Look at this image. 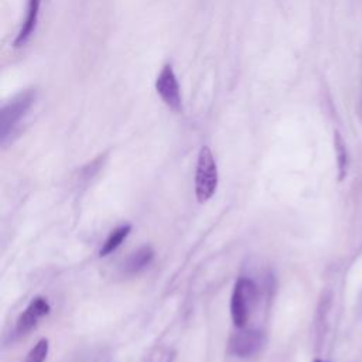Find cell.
Here are the masks:
<instances>
[{
    "label": "cell",
    "mask_w": 362,
    "mask_h": 362,
    "mask_svg": "<svg viewBox=\"0 0 362 362\" xmlns=\"http://www.w3.org/2000/svg\"><path fill=\"white\" fill-rule=\"evenodd\" d=\"M156 90L161 100L174 112L182 109V99L180 92V85L171 64L163 65L160 74L156 78Z\"/></svg>",
    "instance_id": "5b68a950"
},
{
    "label": "cell",
    "mask_w": 362,
    "mask_h": 362,
    "mask_svg": "<svg viewBox=\"0 0 362 362\" xmlns=\"http://www.w3.org/2000/svg\"><path fill=\"white\" fill-rule=\"evenodd\" d=\"M334 150L337 156V168H338V180L342 181L348 173V150L346 144L339 134V132H334Z\"/></svg>",
    "instance_id": "30bf717a"
},
{
    "label": "cell",
    "mask_w": 362,
    "mask_h": 362,
    "mask_svg": "<svg viewBox=\"0 0 362 362\" xmlns=\"http://www.w3.org/2000/svg\"><path fill=\"white\" fill-rule=\"evenodd\" d=\"M49 351V342L47 338H41L27 354L24 362H44Z\"/></svg>",
    "instance_id": "8fae6325"
},
{
    "label": "cell",
    "mask_w": 362,
    "mask_h": 362,
    "mask_svg": "<svg viewBox=\"0 0 362 362\" xmlns=\"http://www.w3.org/2000/svg\"><path fill=\"white\" fill-rule=\"evenodd\" d=\"M233 334L229 339V351L238 358H252L257 355L266 345V335L260 329H243Z\"/></svg>",
    "instance_id": "277c9868"
},
{
    "label": "cell",
    "mask_w": 362,
    "mask_h": 362,
    "mask_svg": "<svg viewBox=\"0 0 362 362\" xmlns=\"http://www.w3.org/2000/svg\"><path fill=\"white\" fill-rule=\"evenodd\" d=\"M255 298H256L255 283L245 276L238 277L230 296V318L236 328L240 329L246 327Z\"/></svg>",
    "instance_id": "7a4b0ae2"
},
{
    "label": "cell",
    "mask_w": 362,
    "mask_h": 362,
    "mask_svg": "<svg viewBox=\"0 0 362 362\" xmlns=\"http://www.w3.org/2000/svg\"><path fill=\"white\" fill-rule=\"evenodd\" d=\"M40 6H41V0H28L25 18L21 24V28H20L16 40H14V47H23L33 35L35 25H37V20H38Z\"/></svg>",
    "instance_id": "52a82bcc"
},
{
    "label": "cell",
    "mask_w": 362,
    "mask_h": 362,
    "mask_svg": "<svg viewBox=\"0 0 362 362\" xmlns=\"http://www.w3.org/2000/svg\"><path fill=\"white\" fill-rule=\"evenodd\" d=\"M49 311H51V307L47 298L41 296L34 297L30 301V304L25 307V310L18 315L17 324H16V332L20 335L28 334L33 328L37 327L41 318L49 314Z\"/></svg>",
    "instance_id": "8992f818"
},
{
    "label": "cell",
    "mask_w": 362,
    "mask_h": 362,
    "mask_svg": "<svg viewBox=\"0 0 362 362\" xmlns=\"http://www.w3.org/2000/svg\"><path fill=\"white\" fill-rule=\"evenodd\" d=\"M218 165L212 150L208 146H202L195 168V195L198 202L204 204L212 198L218 188Z\"/></svg>",
    "instance_id": "6da1fadb"
},
{
    "label": "cell",
    "mask_w": 362,
    "mask_h": 362,
    "mask_svg": "<svg viewBox=\"0 0 362 362\" xmlns=\"http://www.w3.org/2000/svg\"><path fill=\"white\" fill-rule=\"evenodd\" d=\"M35 89H27L16 95L10 102H7L0 110V139L1 144L6 143L8 134L25 116L35 100Z\"/></svg>",
    "instance_id": "3957f363"
},
{
    "label": "cell",
    "mask_w": 362,
    "mask_h": 362,
    "mask_svg": "<svg viewBox=\"0 0 362 362\" xmlns=\"http://www.w3.org/2000/svg\"><path fill=\"white\" fill-rule=\"evenodd\" d=\"M130 232H132V225L130 223H123V225L115 228L109 233L106 240L103 242V245H102V247L99 250V256L105 257V256L113 253L123 243V240L129 236Z\"/></svg>",
    "instance_id": "9c48e42d"
},
{
    "label": "cell",
    "mask_w": 362,
    "mask_h": 362,
    "mask_svg": "<svg viewBox=\"0 0 362 362\" xmlns=\"http://www.w3.org/2000/svg\"><path fill=\"white\" fill-rule=\"evenodd\" d=\"M314 362H328V361H322V359H315Z\"/></svg>",
    "instance_id": "7c38bea8"
},
{
    "label": "cell",
    "mask_w": 362,
    "mask_h": 362,
    "mask_svg": "<svg viewBox=\"0 0 362 362\" xmlns=\"http://www.w3.org/2000/svg\"><path fill=\"white\" fill-rule=\"evenodd\" d=\"M154 259V249L150 245H144L132 253L124 262L126 274H137L144 270Z\"/></svg>",
    "instance_id": "ba28073f"
}]
</instances>
